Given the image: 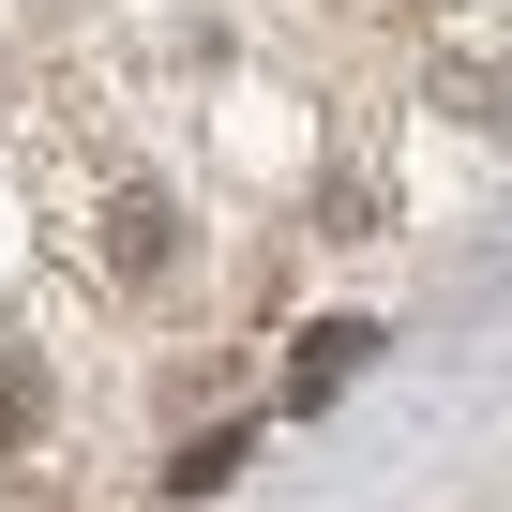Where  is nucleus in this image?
<instances>
[{
    "instance_id": "f257e3e1",
    "label": "nucleus",
    "mask_w": 512,
    "mask_h": 512,
    "mask_svg": "<svg viewBox=\"0 0 512 512\" xmlns=\"http://www.w3.org/2000/svg\"><path fill=\"white\" fill-rule=\"evenodd\" d=\"M106 272H121L136 302H181L196 226H181V196H166V181H106Z\"/></svg>"
},
{
    "instance_id": "f03ea898",
    "label": "nucleus",
    "mask_w": 512,
    "mask_h": 512,
    "mask_svg": "<svg viewBox=\"0 0 512 512\" xmlns=\"http://www.w3.org/2000/svg\"><path fill=\"white\" fill-rule=\"evenodd\" d=\"M362 347H377V332H317V347L287 362V407H272V422H317V407H332V392L362 377Z\"/></svg>"
}]
</instances>
